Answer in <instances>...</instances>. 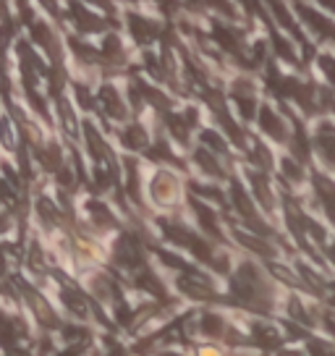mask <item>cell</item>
Masks as SVG:
<instances>
[{
    "label": "cell",
    "instance_id": "cell-1",
    "mask_svg": "<svg viewBox=\"0 0 335 356\" xmlns=\"http://www.w3.org/2000/svg\"><path fill=\"white\" fill-rule=\"evenodd\" d=\"M262 126H265L268 131L275 134L278 139H283V126H280V121H278V118H275V115H272V113H270V111L262 113Z\"/></svg>",
    "mask_w": 335,
    "mask_h": 356
},
{
    "label": "cell",
    "instance_id": "cell-2",
    "mask_svg": "<svg viewBox=\"0 0 335 356\" xmlns=\"http://www.w3.org/2000/svg\"><path fill=\"white\" fill-rule=\"evenodd\" d=\"M131 24H134V26H136L134 34H136V37H139V40H145V37H147V40H149V37L155 34V26H152V24H149V22H139V19H134V22H131Z\"/></svg>",
    "mask_w": 335,
    "mask_h": 356
},
{
    "label": "cell",
    "instance_id": "cell-3",
    "mask_svg": "<svg viewBox=\"0 0 335 356\" xmlns=\"http://www.w3.org/2000/svg\"><path fill=\"white\" fill-rule=\"evenodd\" d=\"M320 145H322V152L327 155V160H333L335 163V134L322 136V139H320Z\"/></svg>",
    "mask_w": 335,
    "mask_h": 356
},
{
    "label": "cell",
    "instance_id": "cell-4",
    "mask_svg": "<svg viewBox=\"0 0 335 356\" xmlns=\"http://www.w3.org/2000/svg\"><path fill=\"white\" fill-rule=\"evenodd\" d=\"M286 173H288V178H299V168L291 165V160H286Z\"/></svg>",
    "mask_w": 335,
    "mask_h": 356
}]
</instances>
